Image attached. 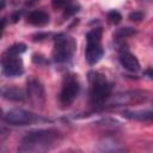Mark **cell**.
<instances>
[{
	"label": "cell",
	"instance_id": "27",
	"mask_svg": "<svg viewBox=\"0 0 153 153\" xmlns=\"http://www.w3.org/2000/svg\"><path fill=\"white\" fill-rule=\"evenodd\" d=\"M2 116V110H1V108H0V117Z\"/></svg>",
	"mask_w": 153,
	"mask_h": 153
},
{
	"label": "cell",
	"instance_id": "26",
	"mask_svg": "<svg viewBox=\"0 0 153 153\" xmlns=\"http://www.w3.org/2000/svg\"><path fill=\"white\" fill-rule=\"evenodd\" d=\"M5 6H6V2L4 0H0V10H2Z\"/></svg>",
	"mask_w": 153,
	"mask_h": 153
},
{
	"label": "cell",
	"instance_id": "7",
	"mask_svg": "<svg viewBox=\"0 0 153 153\" xmlns=\"http://www.w3.org/2000/svg\"><path fill=\"white\" fill-rule=\"evenodd\" d=\"M147 96H145V93L142 91H127V92H122L118 93L116 96H114L112 98H109L105 103H108L109 105H128V104H133V103H139L146 99Z\"/></svg>",
	"mask_w": 153,
	"mask_h": 153
},
{
	"label": "cell",
	"instance_id": "18",
	"mask_svg": "<svg viewBox=\"0 0 153 153\" xmlns=\"http://www.w3.org/2000/svg\"><path fill=\"white\" fill-rule=\"evenodd\" d=\"M51 5L55 10H65L72 5V0H51Z\"/></svg>",
	"mask_w": 153,
	"mask_h": 153
},
{
	"label": "cell",
	"instance_id": "2",
	"mask_svg": "<svg viewBox=\"0 0 153 153\" xmlns=\"http://www.w3.org/2000/svg\"><path fill=\"white\" fill-rule=\"evenodd\" d=\"M90 81V102L92 105L98 106L105 104L111 96V84L108 82L104 74L99 72L88 73Z\"/></svg>",
	"mask_w": 153,
	"mask_h": 153
},
{
	"label": "cell",
	"instance_id": "8",
	"mask_svg": "<svg viewBox=\"0 0 153 153\" xmlns=\"http://www.w3.org/2000/svg\"><path fill=\"white\" fill-rule=\"evenodd\" d=\"M2 73L8 78L19 76L24 73L23 61L19 56L4 55L2 59Z\"/></svg>",
	"mask_w": 153,
	"mask_h": 153
},
{
	"label": "cell",
	"instance_id": "19",
	"mask_svg": "<svg viewBox=\"0 0 153 153\" xmlns=\"http://www.w3.org/2000/svg\"><path fill=\"white\" fill-rule=\"evenodd\" d=\"M128 19H130L131 22H140L141 19H143V13L140 12V11L130 12V13L128 14Z\"/></svg>",
	"mask_w": 153,
	"mask_h": 153
},
{
	"label": "cell",
	"instance_id": "15",
	"mask_svg": "<svg viewBox=\"0 0 153 153\" xmlns=\"http://www.w3.org/2000/svg\"><path fill=\"white\" fill-rule=\"evenodd\" d=\"M120 143H116L114 140L110 139H104L102 142H99V151H120L121 148L118 147Z\"/></svg>",
	"mask_w": 153,
	"mask_h": 153
},
{
	"label": "cell",
	"instance_id": "16",
	"mask_svg": "<svg viewBox=\"0 0 153 153\" xmlns=\"http://www.w3.org/2000/svg\"><path fill=\"white\" fill-rule=\"evenodd\" d=\"M136 31L133 29V27H129V26H126V27H121V29H117L114 33V38L116 39H121V38H126V37H129V36H133L135 35Z\"/></svg>",
	"mask_w": 153,
	"mask_h": 153
},
{
	"label": "cell",
	"instance_id": "12",
	"mask_svg": "<svg viewBox=\"0 0 153 153\" xmlns=\"http://www.w3.org/2000/svg\"><path fill=\"white\" fill-rule=\"evenodd\" d=\"M128 120L140 121V122H151L152 121V111L151 110H126L122 114Z\"/></svg>",
	"mask_w": 153,
	"mask_h": 153
},
{
	"label": "cell",
	"instance_id": "17",
	"mask_svg": "<svg viewBox=\"0 0 153 153\" xmlns=\"http://www.w3.org/2000/svg\"><path fill=\"white\" fill-rule=\"evenodd\" d=\"M106 19H108V23H109V24H111V25H117V24L121 23V20H122V14H121L118 11L112 10V11H110V12L108 13Z\"/></svg>",
	"mask_w": 153,
	"mask_h": 153
},
{
	"label": "cell",
	"instance_id": "9",
	"mask_svg": "<svg viewBox=\"0 0 153 153\" xmlns=\"http://www.w3.org/2000/svg\"><path fill=\"white\" fill-rule=\"evenodd\" d=\"M33 120H35V115L32 112L18 108L8 110L5 115V121L14 126H25L33 122Z\"/></svg>",
	"mask_w": 153,
	"mask_h": 153
},
{
	"label": "cell",
	"instance_id": "21",
	"mask_svg": "<svg viewBox=\"0 0 153 153\" xmlns=\"http://www.w3.org/2000/svg\"><path fill=\"white\" fill-rule=\"evenodd\" d=\"M50 35L49 33H47V32H43V33H36V35H33V41L35 42H37V41H42V39H44V38H48Z\"/></svg>",
	"mask_w": 153,
	"mask_h": 153
},
{
	"label": "cell",
	"instance_id": "20",
	"mask_svg": "<svg viewBox=\"0 0 153 153\" xmlns=\"http://www.w3.org/2000/svg\"><path fill=\"white\" fill-rule=\"evenodd\" d=\"M79 6H76V5H69L68 7H66L65 8V17H69V16H73L74 13H76L78 11H79Z\"/></svg>",
	"mask_w": 153,
	"mask_h": 153
},
{
	"label": "cell",
	"instance_id": "14",
	"mask_svg": "<svg viewBox=\"0 0 153 153\" xmlns=\"http://www.w3.org/2000/svg\"><path fill=\"white\" fill-rule=\"evenodd\" d=\"M25 51H26V44H24V43H16V44H13L12 47H10V48L6 50L5 55L19 56L20 54H23V53H25Z\"/></svg>",
	"mask_w": 153,
	"mask_h": 153
},
{
	"label": "cell",
	"instance_id": "3",
	"mask_svg": "<svg viewBox=\"0 0 153 153\" xmlns=\"http://www.w3.org/2000/svg\"><path fill=\"white\" fill-rule=\"evenodd\" d=\"M102 27H93L86 33V50L85 59L88 65H96L104 54L102 47Z\"/></svg>",
	"mask_w": 153,
	"mask_h": 153
},
{
	"label": "cell",
	"instance_id": "6",
	"mask_svg": "<svg viewBox=\"0 0 153 153\" xmlns=\"http://www.w3.org/2000/svg\"><path fill=\"white\" fill-rule=\"evenodd\" d=\"M26 97L35 108H43L45 104V90L43 84L35 78L29 79L26 82Z\"/></svg>",
	"mask_w": 153,
	"mask_h": 153
},
{
	"label": "cell",
	"instance_id": "24",
	"mask_svg": "<svg viewBox=\"0 0 153 153\" xmlns=\"http://www.w3.org/2000/svg\"><path fill=\"white\" fill-rule=\"evenodd\" d=\"M20 18V12H17V13H14L13 16H12V20L16 23V22H18V19Z\"/></svg>",
	"mask_w": 153,
	"mask_h": 153
},
{
	"label": "cell",
	"instance_id": "4",
	"mask_svg": "<svg viewBox=\"0 0 153 153\" xmlns=\"http://www.w3.org/2000/svg\"><path fill=\"white\" fill-rule=\"evenodd\" d=\"M76 43L73 37L67 35H59L55 38L53 48V60L57 63L67 62L74 54Z\"/></svg>",
	"mask_w": 153,
	"mask_h": 153
},
{
	"label": "cell",
	"instance_id": "13",
	"mask_svg": "<svg viewBox=\"0 0 153 153\" xmlns=\"http://www.w3.org/2000/svg\"><path fill=\"white\" fill-rule=\"evenodd\" d=\"M50 18L49 14L44 11H32L27 16V23L35 25V26H44L49 23Z\"/></svg>",
	"mask_w": 153,
	"mask_h": 153
},
{
	"label": "cell",
	"instance_id": "22",
	"mask_svg": "<svg viewBox=\"0 0 153 153\" xmlns=\"http://www.w3.org/2000/svg\"><path fill=\"white\" fill-rule=\"evenodd\" d=\"M8 135H10V130L6 129V128H4V127H0V141L4 140V139H6Z\"/></svg>",
	"mask_w": 153,
	"mask_h": 153
},
{
	"label": "cell",
	"instance_id": "11",
	"mask_svg": "<svg viewBox=\"0 0 153 153\" xmlns=\"http://www.w3.org/2000/svg\"><path fill=\"white\" fill-rule=\"evenodd\" d=\"M118 60H120V63L121 66L129 71V72H137L140 69V63H139V60L131 54L129 53L128 50H121L120 54H118Z\"/></svg>",
	"mask_w": 153,
	"mask_h": 153
},
{
	"label": "cell",
	"instance_id": "23",
	"mask_svg": "<svg viewBox=\"0 0 153 153\" xmlns=\"http://www.w3.org/2000/svg\"><path fill=\"white\" fill-rule=\"evenodd\" d=\"M32 60H33V62H36V63H44V62H45L44 57H43L42 55H37V54L33 55Z\"/></svg>",
	"mask_w": 153,
	"mask_h": 153
},
{
	"label": "cell",
	"instance_id": "10",
	"mask_svg": "<svg viewBox=\"0 0 153 153\" xmlns=\"http://www.w3.org/2000/svg\"><path fill=\"white\" fill-rule=\"evenodd\" d=\"M0 96L11 102H23L26 98V92L14 85H5L0 87Z\"/></svg>",
	"mask_w": 153,
	"mask_h": 153
},
{
	"label": "cell",
	"instance_id": "5",
	"mask_svg": "<svg viewBox=\"0 0 153 153\" xmlns=\"http://www.w3.org/2000/svg\"><path fill=\"white\" fill-rule=\"evenodd\" d=\"M79 91H80V85L76 76L74 74H67L63 79L60 92V104L63 108L69 106L78 97Z\"/></svg>",
	"mask_w": 153,
	"mask_h": 153
},
{
	"label": "cell",
	"instance_id": "1",
	"mask_svg": "<svg viewBox=\"0 0 153 153\" xmlns=\"http://www.w3.org/2000/svg\"><path fill=\"white\" fill-rule=\"evenodd\" d=\"M61 139L55 129H37L27 133L19 142L18 151L22 153H42L51 149Z\"/></svg>",
	"mask_w": 153,
	"mask_h": 153
},
{
	"label": "cell",
	"instance_id": "25",
	"mask_svg": "<svg viewBox=\"0 0 153 153\" xmlns=\"http://www.w3.org/2000/svg\"><path fill=\"white\" fill-rule=\"evenodd\" d=\"M146 74L148 75V78H151V79H152V69H151V68H148V69L146 71Z\"/></svg>",
	"mask_w": 153,
	"mask_h": 153
}]
</instances>
